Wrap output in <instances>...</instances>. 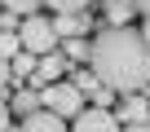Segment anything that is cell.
<instances>
[{"mask_svg": "<svg viewBox=\"0 0 150 132\" xmlns=\"http://www.w3.org/2000/svg\"><path fill=\"white\" fill-rule=\"evenodd\" d=\"M88 66L119 97L141 93L150 84V44H146V35L137 27H106L93 40V62Z\"/></svg>", "mask_w": 150, "mask_h": 132, "instance_id": "1", "label": "cell"}, {"mask_svg": "<svg viewBox=\"0 0 150 132\" xmlns=\"http://www.w3.org/2000/svg\"><path fill=\"white\" fill-rule=\"evenodd\" d=\"M40 106L57 110L62 119H75V114L84 110V88L75 84V79H53V84L40 88Z\"/></svg>", "mask_w": 150, "mask_h": 132, "instance_id": "2", "label": "cell"}, {"mask_svg": "<svg viewBox=\"0 0 150 132\" xmlns=\"http://www.w3.org/2000/svg\"><path fill=\"white\" fill-rule=\"evenodd\" d=\"M18 35H22V48H31V53H53L57 48V27L44 13H27L22 27H18Z\"/></svg>", "mask_w": 150, "mask_h": 132, "instance_id": "3", "label": "cell"}, {"mask_svg": "<svg viewBox=\"0 0 150 132\" xmlns=\"http://www.w3.org/2000/svg\"><path fill=\"white\" fill-rule=\"evenodd\" d=\"M71 132H119V119L106 106H84L80 114L71 119Z\"/></svg>", "mask_w": 150, "mask_h": 132, "instance_id": "4", "label": "cell"}, {"mask_svg": "<svg viewBox=\"0 0 150 132\" xmlns=\"http://www.w3.org/2000/svg\"><path fill=\"white\" fill-rule=\"evenodd\" d=\"M66 53H40V66H35V75H31V88H44V84H53V79H62V71H66Z\"/></svg>", "mask_w": 150, "mask_h": 132, "instance_id": "5", "label": "cell"}, {"mask_svg": "<svg viewBox=\"0 0 150 132\" xmlns=\"http://www.w3.org/2000/svg\"><path fill=\"white\" fill-rule=\"evenodd\" d=\"M18 132H66V119H62L57 110L40 106V110H31V114L22 119V128H18Z\"/></svg>", "mask_w": 150, "mask_h": 132, "instance_id": "6", "label": "cell"}, {"mask_svg": "<svg viewBox=\"0 0 150 132\" xmlns=\"http://www.w3.org/2000/svg\"><path fill=\"white\" fill-rule=\"evenodd\" d=\"M102 9L110 27H128V18L137 13V0H102Z\"/></svg>", "mask_w": 150, "mask_h": 132, "instance_id": "7", "label": "cell"}, {"mask_svg": "<svg viewBox=\"0 0 150 132\" xmlns=\"http://www.w3.org/2000/svg\"><path fill=\"white\" fill-rule=\"evenodd\" d=\"M150 114V106L141 101V93H128L124 101H119V123H141Z\"/></svg>", "mask_w": 150, "mask_h": 132, "instance_id": "8", "label": "cell"}, {"mask_svg": "<svg viewBox=\"0 0 150 132\" xmlns=\"http://www.w3.org/2000/svg\"><path fill=\"white\" fill-rule=\"evenodd\" d=\"M62 53H66L71 62H93V44H84V35H66Z\"/></svg>", "mask_w": 150, "mask_h": 132, "instance_id": "9", "label": "cell"}, {"mask_svg": "<svg viewBox=\"0 0 150 132\" xmlns=\"http://www.w3.org/2000/svg\"><path fill=\"white\" fill-rule=\"evenodd\" d=\"M57 35H84L88 31V18H80V13H57Z\"/></svg>", "mask_w": 150, "mask_h": 132, "instance_id": "10", "label": "cell"}, {"mask_svg": "<svg viewBox=\"0 0 150 132\" xmlns=\"http://www.w3.org/2000/svg\"><path fill=\"white\" fill-rule=\"evenodd\" d=\"M35 66H40V53H31V48H22V53L13 57V75H18V84L35 75Z\"/></svg>", "mask_w": 150, "mask_h": 132, "instance_id": "11", "label": "cell"}, {"mask_svg": "<svg viewBox=\"0 0 150 132\" xmlns=\"http://www.w3.org/2000/svg\"><path fill=\"white\" fill-rule=\"evenodd\" d=\"M18 53H22V35H18V31H0V57L13 62Z\"/></svg>", "mask_w": 150, "mask_h": 132, "instance_id": "12", "label": "cell"}, {"mask_svg": "<svg viewBox=\"0 0 150 132\" xmlns=\"http://www.w3.org/2000/svg\"><path fill=\"white\" fill-rule=\"evenodd\" d=\"M44 5H49V9H57V13H84L93 0H44Z\"/></svg>", "mask_w": 150, "mask_h": 132, "instance_id": "13", "label": "cell"}, {"mask_svg": "<svg viewBox=\"0 0 150 132\" xmlns=\"http://www.w3.org/2000/svg\"><path fill=\"white\" fill-rule=\"evenodd\" d=\"M71 79H75V84H80L84 93H97V88H102V79H97V71H93V66H88V71H75Z\"/></svg>", "mask_w": 150, "mask_h": 132, "instance_id": "14", "label": "cell"}, {"mask_svg": "<svg viewBox=\"0 0 150 132\" xmlns=\"http://www.w3.org/2000/svg\"><path fill=\"white\" fill-rule=\"evenodd\" d=\"M0 5H5V9H13V13H40V5H44V0H0Z\"/></svg>", "mask_w": 150, "mask_h": 132, "instance_id": "15", "label": "cell"}, {"mask_svg": "<svg viewBox=\"0 0 150 132\" xmlns=\"http://www.w3.org/2000/svg\"><path fill=\"white\" fill-rule=\"evenodd\" d=\"M13 106H18L22 114H31V110H40V93H18V97H13Z\"/></svg>", "mask_w": 150, "mask_h": 132, "instance_id": "16", "label": "cell"}, {"mask_svg": "<svg viewBox=\"0 0 150 132\" xmlns=\"http://www.w3.org/2000/svg\"><path fill=\"white\" fill-rule=\"evenodd\" d=\"M9 84H18V75H13V62H9V57H0V93H5Z\"/></svg>", "mask_w": 150, "mask_h": 132, "instance_id": "17", "label": "cell"}, {"mask_svg": "<svg viewBox=\"0 0 150 132\" xmlns=\"http://www.w3.org/2000/svg\"><path fill=\"white\" fill-rule=\"evenodd\" d=\"M13 18H22V13H13V9L0 13V31H13Z\"/></svg>", "mask_w": 150, "mask_h": 132, "instance_id": "18", "label": "cell"}, {"mask_svg": "<svg viewBox=\"0 0 150 132\" xmlns=\"http://www.w3.org/2000/svg\"><path fill=\"white\" fill-rule=\"evenodd\" d=\"M124 132H150V119H141V123H124Z\"/></svg>", "mask_w": 150, "mask_h": 132, "instance_id": "19", "label": "cell"}, {"mask_svg": "<svg viewBox=\"0 0 150 132\" xmlns=\"http://www.w3.org/2000/svg\"><path fill=\"white\" fill-rule=\"evenodd\" d=\"M0 132H9V106L0 101Z\"/></svg>", "mask_w": 150, "mask_h": 132, "instance_id": "20", "label": "cell"}, {"mask_svg": "<svg viewBox=\"0 0 150 132\" xmlns=\"http://www.w3.org/2000/svg\"><path fill=\"white\" fill-rule=\"evenodd\" d=\"M137 13H146V18H150V0H137Z\"/></svg>", "mask_w": 150, "mask_h": 132, "instance_id": "21", "label": "cell"}, {"mask_svg": "<svg viewBox=\"0 0 150 132\" xmlns=\"http://www.w3.org/2000/svg\"><path fill=\"white\" fill-rule=\"evenodd\" d=\"M141 35H146V44H150V18H146V22H141Z\"/></svg>", "mask_w": 150, "mask_h": 132, "instance_id": "22", "label": "cell"}]
</instances>
